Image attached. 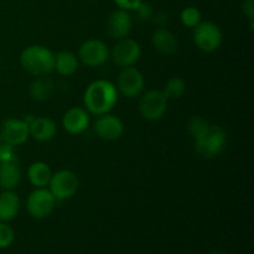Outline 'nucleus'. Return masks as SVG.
<instances>
[{
    "instance_id": "17",
    "label": "nucleus",
    "mask_w": 254,
    "mask_h": 254,
    "mask_svg": "<svg viewBox=\"0 0 254 254\" xmlns=\"http://www.w3.org/2000/svg\"><path fill=\"white\" fill-rule=\"evenodd\" d=\"M21 200L14 190H2L0 192V221L10 222L19 213Z\"/></svg>"
},
{
    "instance_id": "20",
    "label": "nucleus",
    "mask_w": 254,
    "mask_h": 254,
    "mask_svg": "<svg viewBox=\"0 0 254 254\" xmlns=\"http://www.w3.org/2000/svg\"><path fill=\"white\" fill-rule=\"evenodd\" d=\"M52 176V170L49 164L44 161H35L27 169V179L35 189L46 188Z\"/></svg>"
},
{
    "instance_id": "26",
    "label": "nucleus",
    "mask_w": 254,
    "mask_h": 254,
    "mask_svg": "<svg viewBox=\"0 0 254 254\" xmlns=\"http://www.w3.org/2000/svg\"><path fill=\"white\" fill-rule=\"evenodd\" d=\"M9 161H17L15 146L10 145L0 138V164L9 163Z\"/></svg>"
},
{
    "instance_id": "25",
    "label": "nucleus",
    "mask_w": 254,
    "mask_h": 254,
    "mask_svg": "<svg viewBox=\"0 0 254 254\" xmlns=\"http://www.w3.org/2000/svg\"><path fill=\"white\" fill-rule=\"evenodd\" d=\"M15 232L7 222L0 221V250H6L14 243Z\"/></svg>"
},
{
    "instance_id": "9",
    "label": "nucleus",
    "mask_w": 254,
    "mask_h": 254,
    "mask_svg": "<svg viewBox=\"0 0 254 254\" xmlns=\"http://www.w3.org/2000/svg\"><path fill=\"white\" fill-rule=\"evenodd\" d=\"M141 57V46L138 41L130 39V37H124V39L117 40V44L111 50L112 61L118 67L134 66Z\"/></svg>"
},
{
    "instance_id": "6",
    "label": "nucleus",
    "mask_w": 254,
    "mask_h": 254,
    "mask_svg": "<svg viewBox=\"0 0 254 254\" xmlns=\"http://www.w3.org/2000/svg\"><path fill=\"white\" fill-rule=\"evenodd\" d=\"M168 101L161 89H150L140 94L139 112L144 119L156 122L161 119L168 108Z\"/></svg>"
},
{
    "instance_id": "27",
    "label": "nucleus",
    "mask_w": 254,
    "mask_h": 254,
    "mask_svg": "<svg viewBox=\"0 0 254 254\" xmlns=\"http://www.w3.org/2000/svg\"><path fill=\"white\" fill-rule=\"evenodd\" d=\"M117 4V6L119 9L128 10V11H131V10L138 9L139 5L144 1V0H113Z\"/></svg>"
},
{
    "instance_id": "22",
    "label": "nucleus",
    "mask_w": 254,
    "mask_h": 254,
    "mask_svg": "<svg viewBox=\"0 0 254 254\" xmlns=\"http://www.w3.org/2000/svg\"><path fill=\"white\" fill-rule=\"evenodd\" d=\"M161 91L168 99H179L185 93L186 82L181 77H171Z\"/></svg>"
},
{
    "instance_id": "30",
    "label": "nucleus",
    "mask_w": 254,
    "mask_h": 254,
    "mask_svg": "<svg viewBox=\"0 0 254 254\" xmlns=\"http://www.w3.org/2000/svg\"><path fill=\"white\" fill-rule=\"evenodd\" d=\"M210 254H230V253L223 252V251H215V252H212V253H210Z\"/></svg>"
},
{
    "instance_id": "24",
    "label": "nucleus",
    "mask_w": 254,
    "mask_h": 254,
    "mask_svg": "<svg viewBox=\"0 0 254 254\" xmlns=\"http://www.w3.org/2000/svg\"><path fill=\"white\" fill-rule=\"evenodd\" d=\"M210 126L211 124L208 123L205 118H202V117H198V116L192 117V118L189 121V124H188L189 134H190L191 138H192L193 140H196V139L200 138V136L207 130Z\"/></svg>"
},
{
    "instance_id": "15",
    "label": "nucleus",
    "mask_w": 254,
    "mask_h": 254,
    "mask_svg": "<svg viewBox=\"0 0 254 254\" xmlns=\"http://www.w3.org/2000/svg\"><path fill=\"white\" fill-rule=\"evenodd\" d=\"M29 124L30 136L37 141H50L56 136L57 126L49 117H32L29 116L24 119Z\"/></svg>"
},
{
    "instance_id": "11",
    "label": "nucleus",
    "mask_w": 254,
    "mask_h": 254,
    "mask_svg": "<svg viewBox=\"0 0 254 254\" xmlns=\"http://www.w3.org/2000/svg\"><path fill=\"white\" fill-rule=\"evenodd\" d=\"M0 138L12 146L22 145L30 138L29 124L24 119H6L1 124Z\"/></svg>"
},
{
    "instance_id": "29",
    "label": "nucleus",
    "mask_w": 254,
    "mask_h": 254,
    "mask_svg": "<svg viewBox=\"0 0 254 254\" xmlns=\"http://www.w3.org/2000/svg\"><path fill=\"white\" fill-rule=\"evenodd\" d=\"M242 10L243 14L247 16V19L250 20L251 26L253 27V21H254V0H245L242 4Z\"/></svg>"
},
{
    "instance_id": "18",
    "label": "nucleus",
    "mask_w": 254,
    "mask_h": 254,
    "mask_svg": "<svg viewBox=\"0 0 254 254\" xmlns=\"http://www.w3.org/2000/svg\"><path fill=\"white\" fill-rule=\"evenodd\" d=\"M22 174L17 161L0 164V189L1 190H15L21 183Z\"/></svg>"
},
{
    "instance_id": "21",
    "label": "nucleus",
    "mask_w": 254,
    "mask_h": 254,
    "mask_svg": "<svg viewBox=\"0 0 254 254\" xmlns=\"http://www.w3.org/2000/svg\"><path fill=\"white\" fill-rule=\"evenodd\" d=\"M79 66L78 56L71 51H60L55 55V71L61 76H72Z\"/></svg>"
},
{
    "instance_id": "28",
    "label": "nucleus",
    "mask_w": 254,
    "mask_h": 254,
    "mask_svg": "<svg viewBox=\"0 0 254 254\" xmlns=\"http://www.w3.org/2000/svg\"><path fill=\"white\" fill-rule=\"evenodd\" d=\"M135 11L138 12L139 17H140L141 20H149L153 16V7H151L148 2H141Z\"/></svg>"
},
{
    "instance_id": "10",
    "label": "nucleus",
    "mask_w": 254,
    "mask_h": 254,
    "mask_svg": "<svg viewBox=\"0 0 254 254\" xmlns=\"http://www.w3.org/2000/svg\"><path fill=\"white\" fill-rule=\"evenodd\" d=\"M111 56V50L99 39L86 40L78 50V60L88 67L103 66Z\"/></svg>"
},
{
    "instance_id": "5",
    "label": "nucleus",
    "mask_w": 254,
    "mask_h": 254,
    "mask_svg": "<svg viewBox=\"0 0 254 254\" xmlns=\"http://www.w3.org/2000/svg\"><path fill=\"white\" fill-rule=\"evenodd\" d=\"M47 186L56 201H64L76 195L79 188V180L73 171L62 169L56 173H52Z\"/></svg>"
},
{
    "instance_id": "1",
    "label": "nucleus",
    "mask_w": 254,
    "mask_h": 254,
    "mask_svg": "<svg viewBox=\"0 0 254 254\" xmlns=\"http://www.w3.org/2000/svg\"><path fill=\"white\" fill-rule=\"evenodd\" d=\"M118 96V89L113 82L108 79H96L89 83L84 91V108L89 114L103 116L116 107Z\"/></svg>"
},
{
    "instance_id": "7",
    "label": "nucleus",
    "mask_w": 254,
    "mask_h": 254,
    "mask_svg": "<svg viewBox=\"0 0 254 254\" xmlns=\"http://www.w3.org/2000/svg\"><path fill=\"white\" fill-rule=\"evenodd\" d=\"M56 198L54 197L49 189L39 188L35 189L26 198L27 213L32 218L44 220L54 212L56 207Z\"/></svg>"
},
{
    "instance_id": "3",
    "label": "nucleus",
    "mask_w": 254,
    "mask_h": 254,
    "mask_svg": "<svg viewBox=\"0 0 254 254\" xmlns=\"http://www.w3.org/2000/svg\"><path fill=\"white\" fill-rule=\"evenodd\" d=\"M227 145V134L221 127L210 126L207 130L195 140V149L198 155L212 159L220 155Z\"/></svg>"
},
{
    "instance_id": "19",
    "label": "nucleus",
    "mask_w": 254,
    "mask_h": 254,
    "mask_svg": "<svg viewBox=\"0 0 254 254\" xmlns=\"http://www.w3.org/2000/svg\"><path fill=\"white\" fill-rule=\"evenodd\" d=\"M55 92V83L52 79L47 76L36 77L30 84L29 93L32 101L39 102V103H44V102L49 101L52 97Z\"/></svg>"
},
{
    "instance_id": "13",
    "label": "nucleus",
    "mask_w": 254,
    "mask_h": 254,
    "mask_svg": "<svg viewBox=\"0 0 254 254\" xmlns=\"http://www.w3.org/2000/svg\"><path fill=\"white\" fill-rule=\"evenodd\" d=\"M133 26V19L128 10L117 9L107 20V32L114 40L128 37Z\"/></svg>"
},
{
    "instance_id": "4",
    "label": "nucleus",
    "mask_w": 254,
    "mask_h": 254,
    "mask_svg": "<svg viewBox=\"0 0 254 254\" xmlns=\"http://www.w3.org/2000/svg\"><path fill=\"white\" fill-rule=\"evenodd\" d=\"M192 40L200 51L211 54L217 51L223 41V34L218 25L212 21H201L193 27Z\"/></svg>"
},
{
    "instance_id": "8",
    "label": "nucleus",
    "mask_w": 254,
    "mask_h": 254,
    "mask_svg": "<svg viewBox=\"0 0 254 254\" xmlns=\"http://www.w3.org/2000/svg\"><path fill=\"white\" fill-rule=\"evenodd\" d=\"M117 89L127 98H135L144 92V76L136 67H123L117 77Z\"/></svg>"
},
{
    "instance_id": "12",
    "label": "nucleus",
    "mask_w": 254,
    "mask_h": 254,
    "mask_svg": "<svg viewBox=\"0 0 254 254\" xmlns=\"http://www.w3.org/2000/svg\"><path fill=\"white\" fill-rule=\"evenodd\" d=\"M94 133L101 139L107 141H113L121 138L124 133V124L119 117L113 114H103L98 116L94 122Z\"/></svg>"
},
{
    "instance_id": "2",
    "label": "nucleus",
    "mask_w": 254,
    "mask_h": 254,
    "mask_svg": "<svg viewBox=\"0 0 254 254\" xmlns=\"http://www.w3.org/2000/svg\"><path fill=\"white\" fill-rule=\"evenodd\" d=\"M20 64L31 76H49L55 71V54L42 45H31L22 50Z\"/></svg>"
},
{
    "instance_id": "23",
    "label": "nucleus",
    "mask_w": 254,
    "mask_h": 254,
    "mask_svg": "<svg viewBox=\"0 0 254 254\" xmlns=\"http://www.w3.org/2000/svg\"><path fill=\"white\" fill-rule=\"evenodd\" d=\"M180 21L184 26L193 29L202 21V15L197 7L188 6L180 12Z\"/></svg>"
},
{
    "instance_id": "16",
    "label": "nucleus",
    "mask_w": 254,
    "mask_h": 254,
    "mask_svg": "<svg viewBox=\"0 0 254 254\" xmlns=\"http://www.w3.org/2000/svg\"><path fill=\"white\" fill-rule=\"evenodd\" d=\"M151 42H153V46L165 56H171L179 50L178 37L165 27H159L153 32Z\"/></svg>"
},
{
    "instance_id": "14",
    "label": "nucleus",
    "mask_w": 254,
    "mask_h": 254,
    "mask_svg": "<svg viewBox=\"0 0 254 254\" xmlns=\"http://www.w3.org/2000/svg\"><path fill=\"white\" fill-rule=\"evenodd\" d=\"M91 117L82 107H72L62 117V127L71 135H78L88 129Z\"/></svg>"
}]
</instances>
